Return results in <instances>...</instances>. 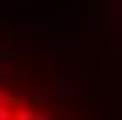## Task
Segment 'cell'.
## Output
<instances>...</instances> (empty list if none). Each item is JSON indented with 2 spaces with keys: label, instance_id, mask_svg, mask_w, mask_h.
Masks as SVG:
<instances>
[{
  "label": "cell",
  "instance_id": "1",
  "mask_svg": "<svg viewBox=\"0 0 122 120\" xmlns=\"http://www.w3.org/2000/svg\"><path fill=\"white\" fill-rule=\"evenodd\" d=\"M56 114H61L58 103L42 98L20 78L0 75V120H42Z\"/></svg>",
  "mask_w": 122,
  "mask_h": 120
}]
</instances>
